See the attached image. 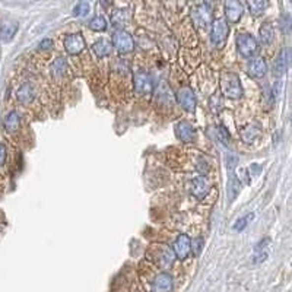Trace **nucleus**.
Wrapping results in <instances>:
<instances>
[{
	"label": "nucleus",
	"mask_w": 292,
	"mask_h": 292,
	"mask_svg": "<svg viewBox=\"0 0 292 292\" xmlns=\"http://www.w3.org/2000/svg\"><path fill=\"white\" fill-rule=\"evenodd\" d=\"M92 51L97 57H107L113 51V44L108 40H99L92 45Z\"/></svg>",
	"instance_id": "obj_19"
},
{
	"label": "nucleus",
	"mask_w": 292,
	"mask_h": 292,
	"mask_svg": "<svg viewBox=\"0 0 292 292\" xmlns=\"http://www.w3.org/2000/svg\"><path fill=\"white\" fill-rule=\"evenodd\" d=\"M172 288H174L172 276L164 272L157 275L152 282V292H171Z\"/></svg>",
	"instance_id": "obj_11"
},
{
	"label": "nucleus",
	"mask_w": 292,
	"mask_h": 292,
	"mask_svg": "<svg viewBox=\"0 0 292 292\" xmlns=\"http://www.w3.org/2000/svg\"><path fill=\"white\" fill-rule=\"evenodd\" d=\"M89 28L94 30V31H98V32L105 31V30H107V21H105V18H102V16H95V18L89 22Z\"/></svg>",
	"instance_id": "obj_27"
},
{
	"label": "nucleus",
	"mask_w": 292,
	"mask_h": 292,
	"mask_svg": "<svg viewBox=\"0 0 292 292\" xmlns=\"http://www.w3.org/2000/svg\"><path fill=\"white\" fill-rule=\"evenodd\" d=\"M192 19L199 28H206L210 24V19H212V9L209 7L208 4L196 6L192 10Z\"/></svg>",
	"instance_id": "obj_7"
},
{
	"label": "nucleus",
	"mask_w": 292,
	"mask_h": 292,
	"mask_svg": "<svg viewBox=\"0 0 292 292\" xmlns=\"http://www.w3.org/2000/svg\"><path fill=\"white\" fill-rule=\"evenodd\" d=\"M66 69V62H65V59H59V60H56V63H54V66H53V73H54V76H62V73H63V70Z\"/></svg>",
	"instance_id": "obj_30"
},
{
	"label": "nucleus",
	"mask_w": 292,
	"mask_h": 292,
	"mask_svg": "<svg viewBox=\"0 0 292 292\" xmlns=\"http://www.w3.org/2000/svg\"><path fill=\"white\" fill-rule=\"evenodd\" d=\"M228 34H229V28H228V24L224 19H215L212 22L210 41L215 47H218V48L224 47V44L228 38Z\"/></svg>",
	"instance_id": "obj_2"
},
{
	"label": "nucleus",
	"mask_w": 292,
	"mask_h": 292,
	"mask_svg": "<svg viewBox=\"0 0 292 292\" xmlns=\"http://www.w3.org/2000/svg\"><path fill=\"white\" fill-rule=\"evenodd\" d=\"M21 126V117L16 111H10L6 119H4V129L9 131V133H13L19 129Z\"/></svg>",
	"instance_id": "obj_22"
},
{
	"label": "nucleus",
	"mask_w": 292,
	"mask_h": 292,
	"mask_svg": "<svg viewBox=\"0 0 292 292\" xmlns=\"http://www.w3.org/2000/svg\"><path fill=\"white\" fill-rule=\"evenodd\" d=\"M65 48L69 54H81L85 50V40L82 37V34L76 32V34H70L66 37L65 40Z\"/></svg>",
	"instance_id": "obj_9"
},
{
	"label": "nucleus",
	"mask_w": 292,
	"mask_h": 292,
	"mask_svg": "<svg viewBox=\"0 0 292 292\" xmlns=\"http://www.w3.org/2000/svg\"><path fill=\"white\" fill-rule=\"evenodd\" d=\"M259 133H260V130H259V127L254 125H249L247 127H244L243 130H241V134H243V139L247 142V143H251L257 136H259Z\"/></svg>",
	"instance_id": "obj_26"
},
{
	"label": "nucleus",
	"mask_w": 292,
	"mask_h": 292,
	"mask_svg": "<svg viewBox=\"0 0 292 292\" xmlns=\"http://www.w3.org/2000/svg\"><path fill=\"white\" fill-rule=\"evenodd\" d=\"M172 253L178 260H186L192 253V240L187 234H180L174 243Z\"/></svg>",
	"instance_id": "obj_5"
},
{
	"label": "nucleus",
	"mask_w": 292,
	"mask_h": 292,
	"mask_svg": "<svg viewBox=\"0 0 292 292\" xmlns=\"http://www.w3.org/2000/svg\"><path fill=\"white\" fill-rule=\"evenodd\" d=\"M134 89L139 95H148L152 92L154 89V82H152V78L145 73V72H139L136 76H134Z\"/></svg>",
	"instance_id": "obj_10"
},
{
	"label": "nucleus",
	"mask_w": 292,
	"mask_h": 292,
	"mask_svg": "<svg viewBox=\"0 0 292 292\" xmlns=\"http://www.w3.org/2000/svg\"><path fill=\"white\" fill-rule=\"evenodd\" d=\"M275 38V31H273V27L269 24V22H264L261 27H260V41L263 44H270Z\"/></svg>",
	"instance_id": "obj_24"
},
{
	"label": "nucleus",
	"mask_w": 292,
	"mask_h": 292,
	"mask_svg": "<svg viewBox=\"0 0 292 292\" xmlns=\"http://www.w3.org/2000/svg\"><path fill=\"white\" fill-rule=\"evenodd\" d=\"M129 19H130V12L127 9H119L111 16V21L116 27H125Z\"/></svg>",
	"instance_id": "obj_25"
},
{
	"label": "nucleus",
	"mask_w": 292,
	"mask_h": 292,
	"mask_svg": "<svg viewBox=\"0 0 292 292\" xmlns=\"http://www.w3.org/2000/svg\"><path fill=\"white\" fill-rule=\"evenodd\" d=\"M269 238H263L257 246H256V253H254V257H253V264H260L263 263L269 253H267V246H269Z\"/></svg>",
	"instance_id": "obj_18"
},
{
	"label": "nucleus",
	"mask_w": 292,
	"mask_h": 292,
	"mask_svg": "<svg viewBox=\"0 0 292 292\" xmlns=\"http://www.w3.org/2000/svg\"><path fill=\"white\" fill-rule=\"evenodd\" d=\"M155 256H157L155 257V261H157V264L160 267H168V266H171L172 261H174V259H175L174 253L169 250V249H167V247H161L160 251H157Z\"/></svg>",
	"instance_id": "obj_17"
},
{
	"label": "nucleus",
	"mask_w": 292,
	"mask_h": 292,
	"mask_svg": "<svg viewBox=\"0 0 292 292\" xmlns=\"http://www.w3.org/2000/svg\"><path fill=\"white\" fill-rule=\"evenodd\" d=\"M175 134H177V137L180 140H183L186 143H190L196 137V130H195V127L190 125V123L180 122V123H177V126H175Z\"/></svg>",
	"instance_id": "obj_13"
},
{
	"label": "nucleus",
	"mask_w": 292,
	"mask_h": 292,
	"mask_svg": "<svg viewBox=\"0 0 292 292\" xmlns=\"http://www.w3.org/2000/svg\"><path fill=\"white\" fill-rule=\"evenodd\" d=\"M257 41L251 34H238L237 50L243 57H253L257 53Z\"/></svg>",
	"instance_id": "obj_3"
},
{
	"label": "nucleus",
	"mask_w": 292,
	"mask_h": 292,
	"mask_svg": "<svg viewBox=\"0 0 292 292\" xmlns=\"http://www.w3.org/2000/svg\"><path fill=\"white\" fill-rule=\"evenodd\" d=\"M51 47H53V41L51 40H44L40 44V48H51Z\"/></svg>",
	"instance_id": "obj_32"
},
{
	"label": "nucleus",
	"mask_w": 292,
	"mask_h": 292,
	"mask_svg": "<svg viewBox=\"0 0 292 292\" xmlns=\"http://www.w3.org/2000/svg\"><path fill=\"white\" fill-rule=\"evenodd\" d=\"M253 216H254V215L250 213V215H247V216H243V218L237 219V222L234 224V229H235L237 232H241L243 229H246V227L249 225V222L253 219Z\"/></svg>",
	"instance_id": "obj_28"
},
{
	"label": "nucleus",
	"mask_w": 292,
	"mask_h": 292,
	"mask_svg": "<svg viewBox=\"0 0 292 292\" xmlns=\"http://www.w3.org/2000/svg\"><path fill=\"white\" fill-rule=\"evenodd\" d=\"M18 31V24L12 21H4L0 25V40L3 42H9Z\"/></svg>",
	"instance_id": "obj_16"
},
{
	"label": "nucleus",
	"mask_w": 292,
	"mask_h": 292,
	"mask_svg": "<svg viewBox=\"0 0 292 292\" xmlns=\"http://www.w3.org/2000/svg\"><path fill=\"white\" fill-rule=\"evenodd\" d=\"M267 65L263 57H253L247 65V75L253 79H260L266 75Z\"/></svg>",
	"instance_id": "obj_8"
},
{
	"label": "nucleus",
	"mask_w": 292,
	"mask_h": 292,
	"mask_svg": "<svg viewBox=\"0 0 292 292\" xmlns=\"http://www.w3.org/2000/svg\"><path fill=\"white\" fill-rule=\"evenodd\" d=\"M177 101H178V104L183 107V110H186V111H189V113H193V111L196 110V104H197L196 95H195V92H193L190 88H187V86L181 88V89L177 92Z\"/></svg>",
	"instance_id": "obj_6"
},
{
	"label": "nucleus",
	"mask_w": 292,
	"mask_h": 292,
	"mask_svg": "<svg viewBox=\"0 0 292 292\" xmlns=\"http://www.w3.org/2000/svg\"><path fill=\"white\" fill-rule=\"evenodd\" d=\"M290 53H291V50L290 48H287L278 59H276V62H275V73L278 75V76H281L285 70H287V67L290 66V63H291V60H290Z\"/></svg>",
	"instance_id": "obj_20"
},
{
	"label": "nucleus",
	"mask_w": 292,
	"mask_h": 292,
	"mask_svg": "<svg viewBox=\"0 0 292 292\" xmlns=\"http://www.w3.org/2000/svg\"><path fill=\"white\" fill-rule=\"evenodd\" d=\"M243 4L238 0H227L225 3V16L229 22H238L243 16Z\"/></svg>",
	"instance_id": "obj_12"
},
{
	"label": "nucleus",
	"mask_w": 292,
	"mask_h": 292,
	"mask_svg": "<svg viewBox=\"0 0 292 292\" xmlns=\"http://www.w3.org/2000/svg\"><path fill=\"white\" fill-rule=\"evenodd\" d=\"M240 180H238V177L235 175V174H229V181H228V199L232 202L235 197H237V195L240 193Z\"/></svg>",
	"instance_id": "obj_23"
},
{
	"label": "nucleus",
	"mask_w": 292,
	"mask_h": 292,
	"mask_svg": "<svg viewBox=\"0 0 292 292\" xmlns=\"http://www.w3.org/2000/svg\"><path fill=\"white\" fill-rule=\"evenodd\" d=\"M16 98L22 104H30L31 101H34V98H35V88H34V85L30 84V82H25V84L21 85L18 92H16Z\"/></svg>",
	"instance_id": "obj_15"
},
{
	"label": "nucleus",
	"mask_w": 292,
	"mask_h": 292,
	"mask_svg": "<svg viewBox=\"0 0 292 292\" xmlns=\"http://www.w3.org/2000/svg\"><path fill=\"white\" fill-rule=\"evenodd\" d=\"M4 162H6V146L0 143V168L4 165Z\"/></svg>",
	"instance_id": "obj_31"
},
{
	"label": "nucleus",
	"mask_w": 292,
	"mask_h": 292,
	"mask_svg": "<svg viewBox=\"0 0 292 292\" xmlns=\"http://www.w3.org/2000/svg\"><path fill=\"white\" fill-rule=\"evenodd\" d=\"M247 4L253 16H260L269 7V0H247Z\"/></svg>",
	"instance_id": "obj_21"
},
{
	"label": "nucleus",
	"mask_w": 292,
	"mask_h": 292,
	"mask_svg": "<svg viewBox=\"0 0 292 292\" xmlns=\"http://www.w3.org/2000/svg\"><path fill=\"white\" fill-rule=\"evenodd\" d=\"M209 190H210V186H209V183L206 181L205 177H197V178H195V180L192 181L190 192H192V195H193L195 197L203 199V197L209 193Z\"/></svg>",
	"instance_id": "obj_14"
},
{
	"label": "nucleus",
	"mask_w": 292,
	"mask_h": 292,
	"mask_svg": "<svg viewBox=\"0 0 292 292\" xmlns=\"http://www.w3.org/2000/svg\"><path fill=\"white\" fill-rule=\"evenodd\" d=\"M221 92L228 99H240L243 97L240 78L232 72H224L221 75Z\"/></svg>",
	"instance_id": "obj_1"
},
{
	"label": "nucleus",
	"mask_w": 292,
	"mask_h": 292,
	"mask_svg": "<svg viewBox=\"0 0 292 292\" xmlns=\"http://www.w3.org/2000/svg\"><path fill=\"white\" fill-rule=\"evenodd\" d=\"M113 45L117 48V51L120 54H127L131 53L134 48V41L131 38V35L126 31H117L113 35Z\"/></svg>",
	"instance_id": "obj_4"
},
{
	"label": "nucleus",
	"mask_w": 292,
	"mask_h": 292,
	"mask_svg": "<svg viewBox=\"0 0 292 292\" xmlns=\"http://www.w3.org/2000/svg\"><path fill=\"white\" fill-rule=\"evenodd\" d=\"M89 13V4L86 1H81L75 9H73V15L75 16H86Z\"/></svg>",
	"instance_id": "obj_29"
}]
</instances>
